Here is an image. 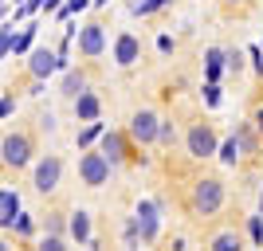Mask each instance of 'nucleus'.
<instances>
[{"label": "nucleus", "mask_w": 263, "mask_h": 251, "mask_svg": "<svg viewBox=\"0 0 263 251\" xmlns=\"http://www.w3.org/2000/svg\"><path fill=\"white\" fill-rule=\"evenodd\" d=\"M232 138H236V145H240V157H243V165H255V161H259L263 138L255 133V126H252V122H236Z\"/></svg>", "instance_id": "9b49d317"}, {"label": "nucleus", "mask_w": 263, "mask_h": 251, "mask_svg": "<svg viewBox=\"0 0 263 251\" xmlns=\"http://www.w3.org/2000/svg\"><path fill=\"white\" fill-rule=\"evenodd\" d=\"M75 44H79V55H83V59H102V55H106V24L102 20L83 24L79 35H75Z\"/></svg>", "instance_id": "1a4fd4ad"}, {"label": "nucleus", "mask_w": 263, "mask_h": 251, "mask_svg": "<svg viewBox=\"0 0 263 251\" xmlns=\"http://www.w3.org/2000/svg\"><path fill=\"white\" fill-rule=\"evenodd\" d=\"M243 59H248V55H243L240 47H228V51H224V67H228V71H236V75L243 71Z\"/></svg>", "instance_id": "b1692460"}, {"label": "nucleus", "mask_w": 263, "mask_h": 251, "mask_svg": "<svg viewBox=\"0 0 263 251\" xmlns=\"http://www.w3.org/2000/svg\"><path fill=\"white\" fill-rule=\"evenodd\" d=\"M44 247H47V251H59V247H67V236H44Z\"/></svg>", "instance_id": "c756f323"}, {"label": "nucleus", "mask_w": 263, "mask_h": 251, "mask_svg": "<svg viewBox=\"0 0 263 251\" xmlns=\"http://www.w3.org/2000/svg\"><path fill=\"white\" fill-rule=\"evenodd\" d=\"M32 188L40 192V197H55L59 188H63V157L59 153H40V157H32Z\"/></svg>", "instance_id": "7ed1b4c3"}, {"label": "nucleus", "mask_w": 263, "mask_h": 251, "mask_svg": "<svg viewBox=\"0 0 263 251\" xmlns=\"http://www.w3.org/2000/svg\"><path fill=\"white\" fill-rule=\"evenodd\" d=\"M59 67H63V59H59L55 51H47V47H40V51L32 55V75H35V79H47V75H55Z\"/></svg>", "instance_id": "2eb2a0df"}, {"label": "nucleus", "mask_w": 263, "mask_h": 251, "mask_svg": "<svg viewBox=\"0 0 263 251\" xmlns=\"http://www.w3.org/2000/svg\"><path fill=\"white\" fill-rule=\"evenodd\" d=\"M157 145H177V126H173V118H161V126H157Z\"/></svg>", "instance_id": "4be33fe9"}, {"label": "nucleus", "mask_w": 263, "mask_h": 251, "mask_svg": "<svg viewBox=\"0 0 263 251\" xmlns=\"http://www.w3.org/2000/svg\"><path fill=\"white\" fill-rule=\"evenodd\" d=\"M173 35H161V40H157V51H165V55H169V51H173Z\"/></svg>", "instance_id": "2f4dec72"}, {"label": "nucleus", "mask_w": 263, "mask_h": 251, "mask_svg": "<svg viewBox=\"0 0 263 251\" xmlns=\"http://www.w3.org/2000/svg\"><path fill=\"white\" fill-rule=\"evenodd\" d=\"M248 247H263V216H248Z\"/></svg>", "instance_id": "412c9836"}, {"label": "nucleus", "mask_w": 263, "mask_h": 251, "mask_svg": "<svg viewBox=\"0 0 263 251\" xmlns=\"http://www.w3.org/2000/svg\"><path fill=\"white\" fill-rule=\"evenodd\" d=\"M87 4H90V0H67V4H59L55 12H59V20H67V16H75V12H83Z\"/></svg>", "instance_id": "bb28decb"}, {"label": "nucleus", "mask_w": 263, "mask_h": 251, "mask_svg": "<svg viewBox=\"0 0 263 251\" xmlns=\"http://www.w3.org/2000/svg\"><path fill=\"white\" fill-rule=\"evenodd\" d=\"M252 126H255V133L263 138V102H259V106L252 110Z\"/></svg>", "instance_id": "7c9ffc66"}, {"label": "nucleus", "mask_w": 263, "mask_h": 251, "mask_svg": "<svg viewBox=\"0 0 263 251\" xmlns=\"http://www.w3.org/2000/svg\"><path fill=\"white\" fill-rule=\"evenodd\" d=\"M67 236H71L75 243L99 247V240H95V224H90V212H87V208H75V212H71V220H67Z\"/></svg>", "instance_id": "f8f14e48"}, {"label": "nucleus", "mask_w": 263, "mask_h": 251, "mask_svg": "<svg viewBox=\"0 0 263 251\" xmlns=\"http://www.w3.org/2000/svg\"><path fill=\"white\" fill-rule=\"evenodd\" d=\"M44 228L51 231V236H67V220H63V212H47Z\"/></svg>", "instance_id": "393cba45"}, {"label": "nucleus", "mask_w": 263, "mask_h": 251, "mask_svg": "<svg viewBox=\"0 0 263 251\" xmlns=\"http://www.w3.org/2000/svg\"><path fill=\"white\" fill-rule=\"evenodd\" d=\"M248 59H252V67H255V75L263 79V47H252V51H248Z\"/></svg>", "instance_id": "c85d7f7f"}, {"label": "nucleus", "mask_w": 263, "mask_h": 251, "mask_svg": "<svg viewBox=\"0 0 263 251\" xmlns=\"http://www.w3.org/2000/svg\"><path fill=\"white\" fill-rule=\"evenodd\" d=\"M220 75H224V47H209L204 51V79L220 83Z\"/></svg>", "instance_id": "f3484780"}, {"label": "nucleus", "mask_w": 263, "mask_h": 251, "mask_svg": "<svg viewBox=\"0 0 263 251\" xmlns=\"http://www.w3.org/2000/svg\"><path fill=\"white\" fill-rule=\"evenodd\" d=\"M102 130H106V122H102V118H90L87 126H83V130L75 133V145H79V149L95 145V142H99V133H102Z\"/></svg>", "instance_id": "a211bd4d"}, {"label": "nucleus", "mask_w": 263, "mask_h": 251, "mask_svg": "<svg viewBox=\"0 0 263 251\" xmlns=\"http://www.w3.org/2000/svg\"><path fill=\"white\" fill-rule=\"evenodd\" d=\"M157 126H161V114H157L154 106H142V110L130 114L126 133H130V142L138 145V149H149V145H157Z\"/></svg>", "instance_id": "6e6552de"}, {"label": "nucleus", "mask_w": 263, "mask_h": 251, "mask_svg": "<svg viewBox=\"0 0 263 251\" xmlns=\"http://www.w3.org/2000/svg\"><path fill=\"white\" fill-rule=\"evenodd\" d=\"M71 106H75V118L79 122H90V118H102V99H99V90H83V94H75L71 99Z\"/></svg>", "instance_id": "ddd939ff"}, {"label": "nucleus", "mask_w": 263, "mask_h": 251, "mask_svg": "<svg viewBox=\"0 0 263 251\" xmlns=\"http://www.w3.org/2000/svg\"><path fill=\"white\" fill-rule=\"evenodd\" d=\"M114 173H118V169L106 161L102 149H90L87 145V149L79 153V185L83 188H106L110 181H114Z\"/></svg>", "instance_id": "39448f33"}, {"label": "nucleus", "mask_w": 263, "mask_h": 251, "mask_svg": "<svg viewBox=\"0 0 263 251\" xmlns=\"http://www.w3.org/2000/svg\"><path fill=\"white\" fill-rule=\"evenodd\" d=\"M122 243L126 247H142V240H138V228H134V220L126 216V224H122Z\"/></svg>", "instance_id": "a878e982"}, {"label": "nucleus", "mask_w": 263, "mask_h": 251, "mask_svg": "<svg viewBox=\"0 0 263 251\" xmlns=\"http://www.w3.org/2000/svg\"><path fill=\"white\" fill-rule=\"evenodd\" d=\"M216 157H220V165H224V169H240L243 165V157H240V145H236V138H224V142L216 145Z\"/></svg>", "instance_id": "dca6fc26"}, {"label": "nucleus", "mask_w": 263, "mask_h": 251, "mask_svg": "<svg viewBox=\"0 0 263 251\" xmlns=\"http://www.w3.org/2000/svg\"><path fill=\"white\" fill-rule=\"evenodd\" d=\"M35 157V133L32 130H8L0 138V169L4 173H24Z\"/></svg>", "instance_id": "f03ea898"}, {"label": "nucleus", "mask_w": 263, "mask_h": 251, "mask_svg": "<svg viewBox=\"0 0 263 251\" xmlns=\"http://www.w3.org/2000/svg\"><path fill=\"white\" fill-rule=\"evenodd\" d=\"M165 4H173V0H130V12L134 16H154V12H161Z\"/></svg>", "instance_id": "aec40b11"}, {"label": "nucleus", "mask_w": 263, "mask_h": 251, "mask_svg": "<svg viewBox=\"0 0 263 251\" xmlns=\"http://www.w3.org/2000/svg\"><path fill=\"white\" fill-rule=\"evenodd\" d=\"M87 87H90V83H87V71H67L63 90H59V94H63V99H75V94H83Z\"/></svg>", "instance_id": "6ab92c4d"}, {"label": "nucleus", "mask_w": 263, "mask_h": 251, "mask_svg": "<svg viewBox=\"0 0 263 251\" xmlns=\"http://www.w3.org/2000/svg\"><path fill=\"white\" fill-rule=\"evenodd\" d=\"M16 208H20V197H16V192H8V188H0V220H8Z\"/></svg>", "instance_id": "5701e85b"}, {"label": "nucleus", "mask_w": 263, "mask_h": 251, "mask_svg": "<svg viewBox=\"0 0 263 251\" xmlns=\"http://www.w3.org/2000/svg\"><path fill=\"white\" fill-rule=\"evenodd\" d=\"M209 247L212 251H240V247H248V236H243L240 228H224L209 240Z\"/></svg>", "instance_id": "4468645a"}, {"label": "nucleus", "mask_w": 263, "mask_h": 251, "mask_svg": "<svg viewBox=\"0 0 263 251\" xmlns=\"http://www.w3.org/2000/svg\"><path fill=\"white\" fill-rule=\"evenodd\" d=\"M259 216H263V197H259Z\"/></svg>", "instance_id": "f704fd0d"}, {"label": "nucleus", "mask_w": 263, "mask_h": 251, "mask_svg": "<svg viewBox=\"0 0 263 251\" xmlns=\"http://www.w3.org/2000/svg\"><path fill=\"white\" fill-rule=\"evenodd\" d=\"M32 35H35V28H28V32L20 35V44H16V51H28V44H32Z\"/></svg>", "instance_id": "473e14b6"}, {"label": "nucleus", "mask_w": 263, "mask_h": 251, "mask_svg": "<svg viewBox=\"0 0 263 251\" xmlns=\"http://www.w3.org/2000/svg\"><path fill=\"white\" fill-rule=\"evenodd\" d=\"M99 149L106 153V161L114 165V169H122V165H138V145L130 142V133L126 130H102L99 133Z\"/></svg>", "instance_id": "423d86ee"}, {"label": "nucleus", "mask_w": 263, "mask_h": 251, "mask_svg": "<svg viewBox=\"0 0 263 251\" xmlns=\"http://www.w3.org/2000/svg\"><path fill=\"white\" fill-rule=\"evenodd\" d=\"M142 51H145V44H142V35H138V32H118V35H114V63H118L122 71L138 63Z\"/></svg>", "instance_id": "9d476101"}, {"label": "nucleus", "mask_w": 263, "mask_h": 251, "mask_svg": "<svg viewBox=\"0 0 263 251\" xmlns=\"http://www.w3.org/2000/svg\"><path fill=\"white\" fill-rule=\"evenodd\" d=\"M185 153L193 157V161H212L216 157V145H220V133H216V126L212 122H204V118H193L185 126Z\"/></svg>", "instance_id": "20e7f679"}, {"label": "nucleus", "mask_w": 263, "mask_h": 251, "mask_svg": "<svg viewBox=\"0 0 263 251\" xmlns=\"http://www.w3.org/2000/svg\"><path fill=\"white\" fill-rule=\"evenodd\" d=\"M90 4H95V8H106V4H110V0H90Z\"/></svg>", "instance_id": "72a5a7b5"}, {"label": "nucleus", "mask_w": 263, "mask_h": 251, "mask_svg": "<svg viewBox=\"0 0 263 251\" xmlns=\"http://www.w3.org/2000/svg\"><path fill=\"white\" fill-rule=\"evenodd\" d=\"M228 204V185H224V177L220 173H197L193 177V185H189V197H185V208L189 216L200 220V224H209L224 212Z\"/></svg>", "instance_id": "f257e3e1"}, {"label": "nucleus", "mask_w": 263, "mask_h": 251, "mask_svg": "<svg viewBox=\"0 0 263 251\" xmlns=\"http://www.w3.org/2000/svg\"><path fill=\"white\" fill-rule=\"evenodd\" d=\"M134 228H138V240L142 243H157V236H161V200H138L130 212Z\"/></svg>", "instance_id": "0eeeda50"}, {"label": "nucleus", "mask_w": 263, "mask_h": 251, "mask_svg": "<svg viewBox=\"0 0 263 251\" xmlns=\"http://www.w3.org/2000/svg\"><path fill=\"white\" fill-rule=\"evenodd\" d=\"M204 106L209 110L220 106V83H204Z\"/></svg>", "instance_id": "cd10ccee"}]
</instances>
